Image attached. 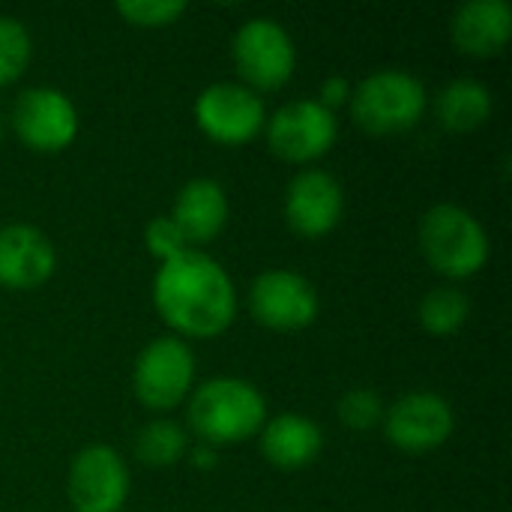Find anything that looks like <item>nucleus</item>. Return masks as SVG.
<instances>
[{"label": "nucleus", "mask_w": 512, "mask_h": 512, "mask_svg": "<svg viewBox=\"0 0 512 512\" xmlns=\"http://www.w3.org/2000/svg\"><path fill=\"white\" fill-rule=\"evenodd\" d=\"M348 108L363 132L399 135L423 120L429 108V90L411 69L384 66L354 84Z\"/></svg>", "instance_id": "20e7f679"}, {"label": "nucleus", "mask_w": 512, "mask_h": 512, "mask_svg": "<svg viewBox=\"0 0 512 512\" xmlns=\"http://www.w3.org/2000/svg\"><path fill=\"white\" fill-rule=\"evenodd\" d=\"M114 9L126 24L147 30V27H168L180 21L189 6L186 0H120Z\"/></svg>", "instance_id": "5701e85b"}, {"label": "nucleus", "mask_w": 512, "mask_h": 512, "mask_svg": "<svg viewBox=\"0 0 512 512\" xmlns=\"http://www.w3.org/2000/svg\"><path fill=\"white\" fill-rule=\"evenodd\" d=\"M453 45L471 57H495L512 36V6L507 0H468L450 21Z\"/></svg>", "instance_id": "f3484780"}, {"label": "nucleus", "mask_w": 512, "mask_h": 512, "mask_svg": "<svg viewBox=\"0 0 512 512\" xmlns=\"http://www.w3.org/2000/svg\"><path fill=\"white\" fill-rule=\"evenodd\" d=\"M57 270V249L51 237L30 222L0 225V288L33 291Z\"/></svg>", "instance_id": "4468645a"}, {"label": "nucleus", "mask_w": 512, "mask_h": 512, "mask_svg": "<svg viewBox=\"0 0 512 512\" xmlns=\"http://www.w3.org/2000/svg\"><path fill=\"white\" fill-rule=\"evenodd\" d=\"M417 243L426 264L450 282L477 276L492 255L486 225L462 204H432L417 228Z\"/></svg>", "instance_id": "7ed1b4c3"}, {"label": "nucleus", "mask_w": 512, "mask_h": 512, "mask_svg": "<svg viewBox=\"0 0 512 512\" xmlns=\"http://www.w3.org/2000/svg\"><path fill=\"white\" fill-rule=\"evenodd\" d=\"M351 90H354V84H351L345 75L333 72V75H327V78L321 81V87H318V96H315V99H318L324 108L336 111L339 105H348V102H351Z\"/></svg>", "instance_id": "393cba45"}, {"label": "nucleus", "mask_w": 512, "mask_h": 512, "mask_svg": "<svg viewBox=\"0 0 512 512\" xmlns=\"http://www.w3.org/2000/svg\"><path fill=\"white\" fill-rule=\"evenodd\" d=\"M252 318L276 333H294L309 327L321 312L318 288L297 270L273 267L255 276L249 288Z\"/></svg>", "instance_id": "f8f14e48"}, {"label": "nucleus", "mask_w": 512, "mask_h": 512, "mask_svg": "<svg viewBox=\"0 0 512 512\" xmlns=\"http://www.w3.org/2000/svg\"><path fill=\"white\" fill-rule=\"evenodd\" d=\"M192 117L210 141L240 147L264 132L267 105L261 93L240 81H216L195 96Z\"/></svg>", "instance_id": "6e6552de"}, {"label": "nucleus", "mask_w": 512, "mask_h": 512, "mask_svg": "<svg viewBox=\"0 0 512 512\" xmlns=\"http://www.w3.org/2000/svg\"><path fill=\"white\" fill-rule=\"evenodd\" d=\"M129 465L108 444L78 450L66 474V498L72 512H120L129 501Z\"/></svg>", "instance_id": "9b49d317"}, {"label": "nucleus", "mask_w": 512, "mask_h": 512, "mask_svg": "<svg viewBox=\"0 0 512 512\" xmlns=\"http://www.w3.org/2000/svg\"><path fill=\"white\" fill-rule=\"evenodd\" d=\"M186 459H189V462H192L195 468H201V471H210V468H216V465H219L216 447H210V444H198V447H189Z\"/></svg>", "instance_id": "a878e982"}, {"label": "nucleus", "mask_w": 512, "mask_h": 512, "mask_svg": "<svg viewBox=\"0 0 512 512\" xmlns=\"http://www.w3.org/2000/svg\"><path fill=\"white\" fill-rule=\"evenodd\" d=\"M9 126L27 150L60 153L78 138L81 117L75 102L60 87L36 84L15 96Z\"/></svg>", "instance_id": "1a4fd4ad"}, {"label": "nucleus", "mask_w": 512, "mask_h": 512, "mask_svg": "<svg viewBox=\"0 0 512 512\" xmlns=\"http://www.w3.org/2000/svg\"><path fill=\"white\" fill-rule=\"evenodd\" d=\"M258 447L273 468L300 471L321 456L324 432L312 417L297 411H282L276 417H267V423L258 432Z\"/></svg>", "instance_id": "dca6fc26"}, {"label": "nucleus", "mask_w": 512, "mask_h": 512, "mask_svg": "<svg viewBox=\"0 0 512 512\" xmlns=\"http://www.w3.org/2000/svg\"><path fill=\"white\" fill-rule=\"evenodd\" d=\"M132 450H135V459L147 468H171L186 459L189 432L168 417H153L150 423L138 429Z\"/></svg>", "instance_id": "6ab92c4d"}, {"label": "nucleus", "mask_w": 512, "mask_h": 512, "mask_svg": "<svg viewBox=\"0 0 512 512\" xmlns=\"http://www.w3.org/2000/svg\"><path fill=\"white\" fill-rule=\"evenodd\" d=\"M282 213L294 234L306 240H321L342 222L345 189L324 168H300L285 186Z\"/></svg>", "instance_id": "ddd939ff"}, {"label": "nucleus", "mask_w": 512, "mask_h": 512, "mask_svg": "<svg viewBox=\"0 0 512 512\" xmlns=\"http://www.w3.org/2000/svg\"><path fill=\"white\" fill-rule=\"evenodd\" d=\"M159 318L180 339H216L237 318V285L231 273L204 249L162 261L150 288Z\"/></svg>", "instance_id": "f257e3e1"}, {"label": "nucleus", "mask_w": 512, "mask_h": 512, "mask_svg": "<svg viewBox=\"0 0 512 512\" xmlns=\"http://www.w3.org/2000/svg\"><path fill=\"white\" fill-rule=\"evenodd\" d=\"M231 57L240 75V84L255 93L279 90L291 81L297 69V45L288 27L270 15L246 18L231 39Z\"/></svg>", "instance_id": "423d86ee"}, {"label": "nucleus", "mask_w": 512, "mask_h": 512, "mask_svg": "<svg viewBox=\"0 0 512 512\" xmlns=\"http://www.w3.org/2000/svg\"><path fill=\"white\" fill-rule=\"evenodd\" d=\"M228 213L231 204L225 186L213 177H192L189 183L180 186L168 216L183 231L186 243L192 249H201L204 243L216 240L225 231Z\"/></svg>", "instance_id": "2eb2a0df"}, {"label": "nucleus", "mask_w": 512, "mask_h": 512, "mask_svg": "<svg viewBox=\"0 0 512 512\" xmlns=\"http://www.w3.org/2000/svg\"><path fill=\"white\" fill-rule=\"evenodd\" d=\"M3 132H6V117L0 114V138H3Z\"/></svg>", "instance_id": "bb28decb"}, {"label": "nucleus", "mask_w": 512, "mask_h": 512, "mask_svg": "<svg viewBox=\"0 0 512 512\" xmlns=\"http://www.w3.org/2000/svg\"><path fill=\"white\" fill-rule=\"evenodd\" d=\"M417 318L423 324V330L429 336L447 339L453 333H459L468 318H471V297L456 288V285H438L429 288L417 306Z\"/></svg>", "instance_id": "aec40b11"}, {"label": "nucleus", "mask_w": 512, "mask_h": 512, "mask_svg": "<svg viewBox=\"0 0 512 512\" xmlns=\"http://www.w3.org/2000/svg\"><path fill=\"white\" fill-rule=\"evenodd\" d=\"M381 432L396 450L408 456H423L444 447L453 438L456 411L441 393L414 390L399 396L393 405H387Z\"/></svg>", "instance_id": "9d476101"}, {"label": "nucleus", "mask_w": 512, "mask_h": 512, "mask_svg": "<svg viewBox=\"0 0 512 512\" xmlns=\"http://www.w3.org/2000/svg\"><path fill=\"white\" fill-rule=\"evenodd\" d=\"M195 351L186 339L168 333L150 339L132 363V393L150 414H171L195 390Z\"/></svg>", "instance_id": "39448f33"}, {"label": "nucleus", "mask_w": 512, "mask_h": 512, "mask_svg": "<svg viewBox=\"0 0 512 512\" xmlns=\"http://www.w3.org/2000/svg\"><path fill=\"white\" fill-rule=\"evenodd\" d=\"M144 249L162 264V261H171L177 255H183L186 249H192L183 237V231L174 225V219L168 213L162 216H153L147 225H144Z\"/></svg>", "instance_id": "b1692460"}, {"label": "nucleus", "mask_w": 512, "mask_h": 512, "mask_svg": "<svg viewBox=\"0 0 512 512\" xmlns=\"http://www.w3.org/2000/svg\"><path fill=\"white\" fill-rule=\"evenodd\" d=\"M384 411H387V402H384L381 393H375L372 387H351V390L336 402V417H339V423H342L345 429H351V432L381 429Z\"/></svg>", "instance_id": "4be33fe9"}, {"label": "nucleus", "mask_w": 512, "mask_h": 512, "mask_svg": "<svg viewBox=\"0 0 512 512\" xmlns=\"http://www.w3.org/2000/svg\"><path fill=\"white\" fill-rule=\"evenodd\" d=\"M429 105L438 117V123L450 132H474L480 129L492 111H495V96L492 90L468 75H459L447 81L435 96H429Z\"/></svg>", "instance_id": "a211bd4d"}, {"label": "nucleus", "mask_w": 512, "mask_h": 512, "mask_svg": "<svg viewBox=\"0 0 512 512\" xmlns=\"http://www.w3.org/2000/svg\"><path fill=\"white\" fill-rule=\"evenodd\" d=\"M33 60V36L15 15H0V87L18 81Z\"/></svg>", "instance_id": "412c9836"}, {"label": "nucleus", "mask_w": 512, "mask_h": 512, "mask_svg": "<svg viewBox=\"0 0 512 512\" xmlns=\"http://www.w3.org/2000/svg\"><path fill=\"white\" fill-rule=\"evenodd\" d=\"M264 138L282 162L312 165L333 150L339 138V117L315 96H300L267 114Z\"/></svg>", "instance_id": "0eeeda50"}, {"label": "nucleus", "mask_w": 512, "mask_h": 512, "mask_svg": "<svg viewBox=\"0 0 512 512\" xmlns=\"http://www.w3.org/2000/svg\"><path fill=\"white\" fill-rule=\"evenodd\" d=\"M267 399L264 393L237 375H216L201 384L186 399V423L189 432L198 435L201 444L228 447L258 438L267 423Z\"/></svg>", "instance_id": "f03ea898"}]
</instances>
